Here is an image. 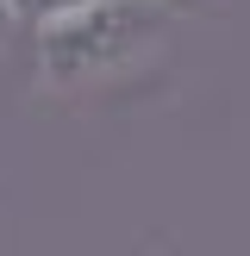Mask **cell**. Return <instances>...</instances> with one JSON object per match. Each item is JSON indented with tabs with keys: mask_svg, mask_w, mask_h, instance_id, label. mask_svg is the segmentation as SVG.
<instances>
[{
	"mask_svg": "<svg viewBox=\"0 0 250 256\" xmlns=\"http://www.w3.org/2000/svg\"><path fill=\"white\" fill-rule=\"evenodd\" d=\"M169 56L162 0H88L38 32V88L50 100H94L144 82Z\"/></svg>",
	"mask_w": 250,
	"mask_h": 256,
	"instance_id": "cell-1",
	"label": "cell"
},
{
	"mask_svg": "<svg viewBox=\"0 0 250 256\" xmlns=\"http://www.w3.org/2000/svg\"><path fill=\"white\" fill-rule=\"evenodd\" d=\"M19 32V25H12V12H6V0H0V56H6V38Z\"/></svg>",
	"mask_w": 250,
	"mask_h": 256,
	"instance_id": "cell-3",
	"label": "cell"
},
{
	"mask_svg": "<svg viewBox=\"0 0 250 256\" xmlns=\"http://www.w3.org/2000/svg\"><path fill=\"white\" fill-rule=\"evenodd\" d=\"M82 6H88V0H6L12 25H32V32H44V25L69 19V12H82Z\"/></svg>",
	"mask_w": 250,
	"mask_h": 256,
	"instance_id": "cell-2",
	"label": "cell"
}]
</instances>
